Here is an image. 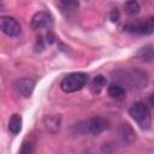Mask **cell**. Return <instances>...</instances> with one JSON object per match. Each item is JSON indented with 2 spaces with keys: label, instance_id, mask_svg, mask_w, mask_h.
<instances>
[{
  "label": "cell",
  "instance_id": "10",
  "mask_svg": "<svg viewBox=\"0 0 154 154\" xmlns=\"http://www.w3.org/2000/svg\"><path fill=\"white\" fill-rule=\"evenodd\" d=\"M43 123H45V126L46 129L51 132V134H55L59 128H60V124H61V117L60 116H48L43 119Z\"/></svg>",
  "mask_w": 154,
  "mask_h": 154
},
{
  "label": "cell",
  "instance_id": "7",
  "mask_svg": "<svg viewBox=\"0 0 154 154\" xmlns=\"http://www.w3.org/2000/svg\"><path fill=\"white\" fill-rule=\"evenodd\" d=\"M35 85H36V82L32 79V78H29V77H22L19 79H17L13 84V88L16 90V93L24 97V99H28L31 96V94L34 93V89H35Z\"/></svg>",
  "mask_w": 154,
  "mask_h": 154
},
{
  "label": "cell",
  "instance_id": "14",
  "mask_svg": "<svg viewBox=\"0 0 154 154\" xmlns=\"http://www.w3.org/2000/svg\"><path fill=\"white\" fill-rule=\"evenodd\" d=\"M124 12L128 14V16H136L140 13L141 11V6L140 4L137 2V0H126L124 2Z\"/></svg>",
  "mask_w": 154,
  "mask_h": 154
},
{
  "label": "cell",
  "instance_id": "11",
  "mask_svg": "<svg viewBox=\"0 0 154 154\" xmlns=\"http://www.w3.org/2000/svg\"><path fill=\"white\" fill-rule=\"evenodd\" d=\"M22 124H23L22 116L18 113L12 114V117L8 120V131L12 135H18L22 131Z\"/></svg>",
  "mask_w": 154,
  "mask_h": 154
},
{
  "label": "cell",
  "instance_id": "1",
  "mask_svg": "<svg viewBox=\"0 0 154 154\" xmlns=\"http://www.w3.org/2000/svg\"><path fill=\"white\" fill-rule=\"evenodd\" d=\"M89 82V76L85 72H71L66 75L60 82V89L64 93H75L81 90Z\"/></svg>",
  "mask_w": 154,
  "mask_h": 154
},
{
  "label": "cell",
  "instance_id": "8",
  "mask_svg": "<svg viewBox=\"0 0 154 154\" xmlns=\"http://www.w3.org/2000/svg\"><path fill=\"white\" fill-rule=\"evenodd\" d=\"M119 135H120V138L124 143H132L136 138V134L134 131V129L129 125V124H122L120 128H119Z\"/></svg>",
  "mask_w": 154,
  "mask_h": 154
},
{
  "label": "cell",
  "instance_id": "20",
  "mask_svg": "<svg viewBox=\"0 0 154 154\" xmlns=\"http://www.w3.org/2000/svg\"><path fill=\"white\" fill-rule=\"evenodd\" d=\"M149 101H150V103L154 106V91H153V93L149 95Z\"/></svg>",
  "mask_w": 154,
  "mask_h": 154
},
{
  "label": "cell",
  "instance_id": "17",
  "mask_svg": "<svg viewBox=\"0 0 154 154\" xmlns=\"http://www.w3.org/2000/svg\"><path fill=\"white\" fill-rule=\"evenodd\" d=\"M109 19H111L112 23L119 22V19H120V12H119V10L117 7L111 10V12H109Z\"/></svg>",
  "mask_w": 154,
  "mask_h": 154
},
{
  "label": "cell",
  "instance_id": "2",
  "mask_svg": "<svg viewBox=\"0 0 154 154\" xmlns=\"http://www.w3.org/2000/svg\"><path fill=\"white\" fill-rule=\"evenodd\" d=\"M108 120L102 117H93L88 120L81 122L75 125V129L78 134H90V135H100L105 130L108 129Z\"/></svg>",
  "mask_w": 154,
  "mask_h": 154
},
{
  "label": "cell",
  "instance_id": "12",
  "mask_svg": "<svg viewBox=\"0 0 154 154\" xmlns=\"http://www.w3.org/2000/svg\"><path fill=\"white\" fill-rule=\"evenodd\" d=\"M107 93L112 99H123L125 96V89L118 82H112L107 88Z\"/></svg>",
  "mask_w": 154,
  "mask_h": 154
},
{
  "label": "cell",
  "instance_id": "16",
  "mask_svg": "<svg viewBox=\"0 0 154 154\" xmlns=\"http://www.w3.org/2000/svg\"><path fill=\"white\" fill-rule=\"evenodd\" d=\"M60 2H61V5L64 6V7H66V8H77L78 7V0H60Z\"/></svg>",
  "mask_w": 154,
  "mask_h": 154
},
{
  "label": "cell",
  "instance_id": "18",
  "mask_svg": "<svg viewBox=\"0 0 154 154\" xmlns=\"http://www.w3.org/2000/svg\"><path fill=\"white\" fill-rule=\"evenodd\" d=\"M46 41H47L49 45L54 43V41H55V35L52 32V30H48V34H47V38H46Z\"/></svg>",
  "mask_w": 154,
  "mask_h": 154
},
{
  "label": "cell",
  "instance_id": "19",
  "mask_svg": "<svg viewBox=\"0 0 154 154\" xmlns=\"http://www.w3.org/2000/svg\"><path fill=\"white\" fill-rule=\"evenodd\" d=\"M37 47H40V51H42V49H43V47H45L42 36H38V37H37V40H36V45H35V48L37 49Z\"/></svg>",
  "mask_w": 154,
  "mask_h": 154
},
{
  "label": "cell",
  "instance_id": "15",
  "mask_svg": "<svg viewBox=\"0 0 154 154\" xmlns=\"http://www.w3.org/2000/svg\"><path fill=\"white\" fill-rule=\"evenodd\" d=\"M19 152L22 154H31L34 152V143L31 141H24Z\"/></svg>",
  "mask_w": 154,
  "mask_h": 154
},
{
  "label": "cell",
  "instance_id": "9",
  "mask_svg": "<svg viewBox=\"0 0 154 154\" xmlns=\"http://www.w3.org/2000/svg\"><path fill=\"white\" fill-rule=\"evenodd\" d=\"M106 83H107V79H106L105 76H102V75L95 76V77L90 81V84H89V89H90L91 94H94V95L100 94L101 90L106 87Z\"/></svg>",
  "mask_w": 154,
  "mask_h": 154
},
{
  "label": "cell",
  "instance_id": "4",
  "mask_svg": "<svg viewBox=\"0 0 154 154\" xmlns=\"http://www.w3.org/2000/svg\"><path fill=\"white\" fill-rule=\"evenodd\" d=\"M124 31L135 35H150L154 32V16L147 18L146 20L131 22L124 25Z\"/></svg>",
  "mask_w": 154,
  "mask_h": 154
},
{
  "label": "cell",
  "instance_id": "13",
  "mask_svg": "<svg viewBox=\"0 0 154 154\" xmlns=\"http://www.w3.org/2000/svg\"><path fill=\"white\" fill-rule=\"evenodd\" d=\"M136 57H137V59H140L141 61H144V63L152 61L154 59V49L150 45H146L138 49V52L136 53Z\"/></svg>",
  "mask_w": 154,
  "mask_h": 154
},
{
  "label": "cell",
  "instance_id": "3",
  "mask_svg": "<svg viewBox=\"0 0 154 154\" xmlns=\"http://www.w3.org/2000/svg\"><path fill=\"white\" fill-rule=\"evenodd\" d=\"M129 116L137 123V125L143 129L148 130L152 125V118H150V111L148 106L144 102L137 101L129 108Z\"/></svg>",
  "mask_w": 154,
  "mask_h": 154
},
{
  "label": "cell",
  "instance_id": "5",
  "mask_svg": "<svg viewBox=\"0 0 154 154\" xmlns=\"http://www.w3.org/2000/svg\"><path fill=\"white\" fill-rule=\"evenodd\" d=\"M53 17L49 12L47 11H38L31 17L30 26L34 31H38L42 29H48L51 30L53 28Z\"/></svg>",
  "mask_w": 154,
  "mask_h": 154
},
{
  "label": "cell",
  "instance_id": "6",
  "mask_svg": "<svg viewBox=\"0 0 154 154\" xmlns=\"http://www.w3.org/2000/svg\"><path fill=\"white\" fill-rule=\"evenodd\" d=\"M0 28L1 31L8 37H16L20 34L19 22L11 16H2L0 18Z\"/></svg>",
  "mask_w": 154,
  "mask_h": 154
}]
</instances>
